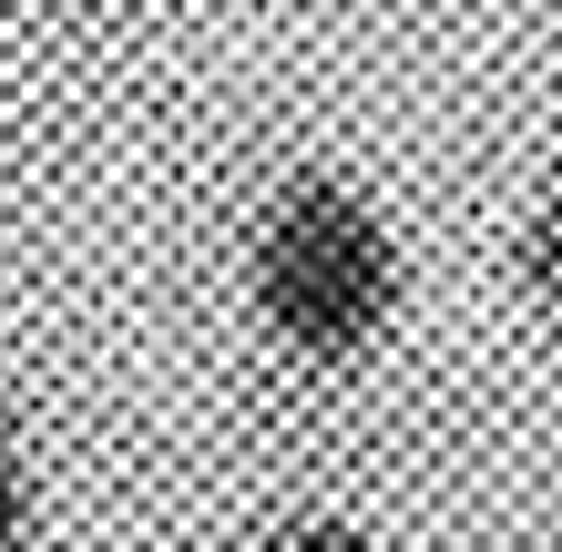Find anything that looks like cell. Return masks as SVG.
I'll return each mask as SVG.
<instances>
[{
  "label": "cell",
  "mask_w": 562,
  "mask_h": 552,
  "mask_svg": "<svg viewBox=\"0 0 562 552\" xmlns=\"http://www.w3.org/2000/svg\"><path fill=\"white\" fill-rule=\"evenodd\" d=\"M521 277L542 286V307H562V174H552V194L532 205V236H521Z\"/></svg>",
  "instance_id": "7a4b0ae2"
},
{
  "label": "cell",
  "mask_w": 562,
  "mask_h": 552,
  "mask_svg": "<svg viewBox=\"0 0 562 552\" xmlns=\"http://www.w3.org/2000/svg\"><path fill=\"white\" fill-rule=\"evenodd\" d=\"M267 552H379L369 532H348V522H286Z\"/></svg>",
  "instance_id": "277c9868"
},
{
  "label": "cell",
  "mask_w": 562,
  "mask_h": 552,
  "mask_svg": "<svg viewBox=\"0 0 562 552\" xmlns=\"http://www.w3.org/2000/svg\"><path fill=\"white\" fill-rule=\"evenodd\" d=\"M256 307L267 338L307 369L369 359L400 307V246L369 194H348L338 174H296L256 225Z\"/></svg>",
  "instance_id": "6da1fadb"
},
{
  "label": "cell",
  "mask_w": 562,
  "mask_h": 552,
  "mask_svg": "<svg viewBox=\"0 0 562 552\" xmlns=\"http://www.w3.org/2000/svg\"><path fill=\"white\" fill-rule=\"evenodd\" d=\"M21 542H31V492H21V450L0 430V552H21Z\"/></svg>",
  "instance_id": "3957f363"
}]
</instances>
